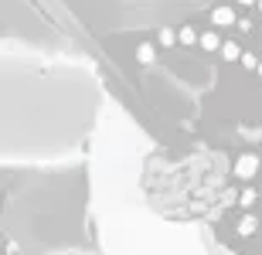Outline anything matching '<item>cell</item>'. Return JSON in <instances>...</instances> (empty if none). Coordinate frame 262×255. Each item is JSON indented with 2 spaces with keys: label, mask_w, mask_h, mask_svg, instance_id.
Here are the masks:
<instances>
[{
  "label": "cell",
  "mask_w": 262,
  "mask_h": 255,
  "mask_svg": "<svg viewBox=\"0 0 262 255\" xmlns=\"http://www.w3.org/2000/svg\"><path fill=\"white\" fill-rule=\"evenodd\" d=\"M102 102V85L78 51H0V164H78Z\"/></svg>",
  "instance_id": "1"
},
{
  "label": "cell",
  "mask_w": 262,
  "mask_h": 255,
  "mask_svg": "<svg viewBox=\"0 0 262 255\" xmlns=\"http://www.w3.org/2000/svg\"><path fill=\"white\" fill-rule=\"evenodd\" d=\"M140 197L167 221H218L238 201V191L232 187V160L228 153L208 147H198L184 157L150 153L140 174Z\"/></svg>",
  "instance_id": "2"
},
{
  "label": "cell",
  "mask_w": 262,
  "mask_h": 255,
  "mask_svg": "<svg viewBox=\"0 0 262 255\" xmlns=\"http://www.w3.org/2000/svg\"><path fill=\"white\" fill-rule=\"evenodd\" d=\"M102 255H214L204 225H184L154 215L140 191L89 204Z\"/></svg>",
  "instance_id": "3"
},
{
  "label": "cell",
  "mask_w": 262,
  "mask_h": 255,
  "mask_svg": "<svg viewBox=\"0 0 262 255\" xmlns=\"http://www.w3.org/2000/svg\"><path fill=\"white\" fill-rule=\"evenodd\" d=\"M85 204L55 184L20 187L7 201V228L28 252H78L85 231Z\"/></svg>",
  "instance_id": "4"
},
{
  "label": "cell",
  "mask_w": 262,
  "mask_h": 255,
  "mask_svg": "<svg viewBox=\"0 0 262 255\" xmlns=\"http://www.w3.org/2000/svg\"><path fill=\"white\" fill-rule=\"evenodd\" d=\"M204 4L208 0H89L75 14L96 31H136L170 24L191 10H201Z\"/></svg>",
  "instance_id": "5"
},
{
  "label": "cell",
  "mask_w": 262,
  "mask_h": 255,
  "mask_svg": "<svg viewBox=\"0 0 262 255\" xmlns=\"http://www.w3.org/2000/svg\"><path fill=\"white\" fill-rule=\"evenodd\" d=\"M4 38L20 48L48 51V55H75L78 51L51 20H45L24 0H0V41Z\"/></svg>",
  "instance_id": "6"
},
{
  "label": "cell",
  "mask_w": 262,
  "mask_h": 255,
  "mask_svg": "<svg viewBox=\"0 0 262 255\" xmlns=\"http://www.w3.org/2000/svg\"><path fill=\"white\" fill-rule=\"evenodd\" d=\"M143 85H146V96L154 99V106L164 109L174 123H191V119L198 116V109H201L198 92L187 85L181 75H174L167 65H154V68H146Z\"/></svg>",
  "instance_id": "7"
},
{
  "label": "cell",
  "mask_w": 262,
  "mask_h": 255,
  "mask_svg": "<svg viewBox=\"0 0 262 255\" xmlns=\"http://www.w3.org/2000/svg\"><path fill=\"white\" fill-rule=\"evenodd\" d=\"M61 255H89V252H82V248H78V252H61Z\"/></svg>",
  "instance_id": "8"
}]
</instances>
